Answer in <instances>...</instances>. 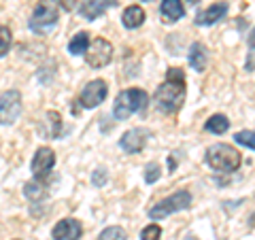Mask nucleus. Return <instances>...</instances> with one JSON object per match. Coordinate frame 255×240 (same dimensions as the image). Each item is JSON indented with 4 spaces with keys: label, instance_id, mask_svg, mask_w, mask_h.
<instances>
[{
    "label": "nucleus",
    "instance_id": "obj_8",
    "mask_svg": "<svg viewBox=\"0 0 255 240\" xmlns=\"http://www.w3.org/2000/svg\"><path fill=\"white\" fill-rule=\"evenodd\" d=\"M109 94V87H107V81H102V79H94L90 81L85 87L81 96H79V105L83 109H96L98 105H102Z\"/></svg>",
    "mask_w": 255,
    "mask_h": 240
},
{
    "label": "nucleus",
    "instance_id": "obj_17",
    "mask_svg": "<svg viewBox=\"0 0 255 240\" xmlns=\"http://www.w3.org/2000/svg\"><path fill=\"white\" fill-rule=\"evenodd\" d=\"M41 132L47 136V138H55V136H60V132H62V117L55 113V111L45 113V121L41 123Z\"/></svg>",
    "mask_w": 255,
    "mask_h": 240
},
{
    "label": "nucleus",
    "instance_id": "obj_15",
    "mask_svg": "<svg viewBox=\"0 0 255 240\" xmlns=\"http://www.w3.org/2000/svg\"><path fill=\"white\" fill-rule=\"evenodd\" d=\"M159 13H162V19L166 23H172V21H179L185 15V9H183L181 0H162Z\"/></svg>",
    "mask_w": 255,
    "mask_h": 240
},
{
    "label": "nucleus",
    "instance_id": "obj_11",
    "mask_svg": "<svg viewBox=\"0 0 255 240\" xmlns=\"http://www.w3.org/2000/svg\"><path fill=\"white\" fill-rule=\"evenodd\" d=\"M117 0H81L79 4V15L87 21L98 19L100 15H105L111 6H115Z\"/></svg>",
    "mask_w": 255,
    "mask_h": 240
},
{
    "label": "nucleus",
    "instance_id": "obj_22",
    "mask_svg": "<svg viewBox=\"0 0 255 240\" xmlns=\"http://www.w3.org/2000/svg\"><path fill=\"white\" fill-rule=\"evenodd\" d=\"M234 140L238 142V145L249 147V149L255 151V132L253 130H241V132H236L234 134Z\"/></svg>",
    "mask_w": 255,
    "mask_h": 240
},
{
    "label": "nucleus",
    "instance_id": "obj_16",
    "mask_svg": "<svg viewBox=\"0 0 255 240\" xmlns=\"http://www.w3.org/2000/svg\"><path fill=\"white\" fill-rule=\"evenodd\" d=\"M122 21L128 30H134V28H140L142 23H145V11H142V6L138 4H132L128 6L122 15Z\"/></svg>",
    "mask_w": 255,
    "mask_h": 240
},
{
    "label": "nucleus",
    "instance_id": "obj_19",
    "mask_svg": "<svg viewBox=\"0 0 255 240\" xmlns=\"http://www.w3.org/2000/svg\"><path fill=\"white\" fill-rule=\"evenodd\" d=\"M90 34L87 32H79V34L73 36V41L68 43V51L73 55H85L87 49H90Z\"/></svg>",
    "mask_w": 255,
    "mask_h": 240
},
{
    "label": "nucleus",
    "instance_id": "obj_3",
    "mask_svg": "<svg viewBox=\"0 0 255 240\" xmlns=\"http://www.w3.org/2000/svg\"><path fill=\"white\" fill-rule=\"evenodd\" d=\"M149 102V96L145 90H138V87H130V90H124L122 94L115 98L113 105V115L115 119H128L130 115L138 113V111H145Z\"/></svg>",
    "mask_w": 255,
    "mask_h": 240
},
{
    "label": "nucleus",
    "instance_id": "obj_26",
    "mask_svg": "<svg viewBox=\"0 0 255 240\" xmlns=\"http://www.w3.org/2000/svg\"><path fill=\"white\" fill-rule=\"evenodd\" d=\"M107 179H109V174H107L105 168H98V170H96V172L92 174V183H94L96 187H105Z\"/></svg>",
    "mask_w": 255,
    "mask_h": 240
},
{
    "label": "nucleus",
    "instance_id": "obj_28",
    "mask_svg": "<svg viewBox=\"0 0 255 240\" xmlns=\"http://www.w3.org/2000/svg\"><path fill=\"white\" fill-rule=\"evenodd\" d=\"M247 43H249V47H251V49H255V28L251 30V34H249V41H247Z\"/></svg>",
    "mask_w": 255,
    "mask_h": 240
},
{
    "label": "nucleus",
    "instance_id": "obj_1",
    "mask_svg": "<svg viewBox=\"0 0 255 240\" xmlns=\"http://www.w3.org/2000/svg\"><path fill=\"white\" fill-rule=\"evenodd\" d=\"M185 102V73L181 68L166 70L164 83L155 90V105L166 115H172Z\"/></svg>",
    "mask_w": 255,
    "mask_h": 240
},
{
    "label": "nucleus",
    "instance_id": "obj_18",
    "mask_svg": "<svg viewBox=\"0 0 255 240\" xmlns=\"http://www.w3.org/2000/svg\"><path fill=\"white\" fill-rule=\"evenodd\" d=\"M23 196H26L30 202H41V200H45V196H47V189L41 181L34 179V181H28L26 185H23Z\"/></svg>",
    "mask_w": 255,
    "mask_h": 240
},
{
    "label": "nucleus",
    "instance_id": "obj_24",
    "mask_svg": "<svg viewBox=\"0 0 255 240\" xmlns=\"http://www.w3.org/2000/svg\"><path fill=\"white\" fill-rule=\"evenodd\" d=\"M159 177H162V166L157 162H151L145 166V183H155Z\"/></svg>",
    "mask_w": 255,
    "mask_h": 240
},
{
    "label": "nucleus",
    "instance_id": "obj_4",
    "mask_svg": "<svg viewBox=\"0 0 255 240\" xmlns=\"http://www.w3.org/2000/svg\"><path fill=\"white\" fill-rule=\"evenodd\" d=\"M191 206V194L187 189H181V191H174L172 196L164 198L162 202H157L153 209H149V219L159 221L164 217H168L172 213H179V211H187Z\"/></svg>",
    "mask_w": 255,
    "mask_h": 240
},
{
    "label": "nucleus",
    "instance_id": "obj_13",
    "mask_svg": "<svg viewBox=\"0 0 255 240\" xmlns=\"http://www.w3.org/2000/svg\"><path fill=\"white\" fill-rule=\"evenodd\" d=\"M226 13H228L226 2H213L209 9H204L196 15V23L198 26H213V23H217L219 19L226 17Z\"/></svg>",
    "mask_w": 255,
    "mask_h": 240
},
{
    "label": "nucleus",
    "instance_id": "obj_21",
    "mask_svg": "<svg viewBox=\"0 0 255 240\" xmlns=\"http://www.w3.org/2000/svg\"><path fill=\"white\" fill-rule=\"evenodd\" d=\"M98 240H128V232L119 226H111V228L100 232Z\"/></svg>",
    "mask_w": 255,
    "mask_h": 240
},
{
    "label": "nucleus",
    "instance_id": "obj_14",
    "mask_svg": "<svg viewBox=\"0 0 255 240\" xmlns=\"http://www.w3.org/2000/svg\"><path fill=\"white\" fill-rule=\"evenodd\" d=\"M189 64L196 73H204L206 64H209V51L202 43H194L189 47Z\"/></svg>",
    "mask_w": 255,
    "mask_h": 240
},
{
    "label": "nucleus",
    "instance_id": "obj_23",
    "mask_svg": "<svg viewBox=\"0 0 255 240\" xmlns=\"http://www.w3.org/2000/svg\"><path fill=\"white\" fill-rule=\"evenodd\" d=\"M11 43H13V34H11V30L6 28V26H0V58L9 53Z\"/></svg>",
    "mask_w": 255,
    "mask_h": 240
},
{
    "label": "nucleus",
    "instance_id": "obj_12",
    "mask_svg": "<svg viewBox=\"0 0 255 240\" xmlns=\"http://www.w3.org/2000/svg\"><path fill=\"white\" fill-rule=\"evenodd\" d=\"M81 234H83V228L77 219H62L51 230L53 240H79Z\"/></svg>",
    "mask_w": 255,
    "mask_h": 240
},
{
    "label": "nucleus",
    "instance_id": "obj_29",
    "mask_svg": "<svg viewBox=\"0 0 255 240\" xmlns=\"http://www.w3.org/2000/svg\"><path fill=\"white\" fill-rule=\"evenodd\" d=\"M185 240H198V238H196V236H187Z\"/></svg>",
    "mask_w": 255,
    "mask_h": 240
},
{
    "label": "nucleus",
    "instance_id": "obj_7",
    "mask_svg": "<svg viewBox=\"0 0 255 240\" xmlns=\"http://www.w3.org/2000/svg\"><path fill=\"white\" fill-rule=\"evenodd\" d=\"M85 60L92 68H105L113 60V45L107 38H94L90 43V49L85 53Z\"/></svg>",
    "mask_w": 255,
    "mask_h": 240
},
{
    "label": "nucleus",
    "instance_id": "obj_27",
    "mask_svg": "<svg viewBox=\"0 0 255 240\" xmlns=\"http://www.w3.org/2000/svg\"><path fill=\"white\" fill-rule=\"evenodd\" d=\"M77 2H79V0H58V4L62 6L64 11H75L77 9Z\"/></svg>",
    "mask_w": 255,
    "mask_h": 240
},
{
    "label": "nucleus",
    "instance_id": "obj_5",
    "mask_svg": "<svg viewBox=\"0 0 255 240\" xmlns=\"http://www.w3.org/2000/svg\"><path fill=\"white\" fill-rule=\"evenodd\" d=\"M21 94L17 90H9L0 96V123L11 125L15 123V119L21 115Z\"/></svg>",
    "mask_w": 255,
    "mask_h": 240
},
{
    "label": "nucleus",
    "instance_id": "obj_10",
    "mask_svg": "<svg viewBox=\"0 0 255 240\" xmlns=\"http://www.w3.org/2000/svg\"><path fill=\"white\" fill-rule=\"evenodd\" d=\"M55 164V153H53V149L49 147H41L34 153V157H32V164H30V170L32 174H34L36 179H41V177H47V174L51 172V168Z\"/></svg>",
    "mask_w": 255,
    "mask_h": 240
},
{
    "label": "nucleus",
    "instance_id": "obj_25",
    "mask_svg": "<svg viewBox=\"0 0 255 240\" xmlns=\"http://www.w3.org/2000/svg\"><path fill=\"white\" fill-rule=\"evenodd\" d=\"M159 238H162V228L157 223H151V226H147L140 232V240H159Z\"/></svg>",
    "mask_w": 255,
    "mask_h": 240
},
{
    "label": "nucleus",
    "instance_id": "obj_9",
    "mask_svg": "<svg viewBox=\"0 0 255 240\" xmlns=\"http://www.w3.org/2000/svg\"><path fill=\"white\" fill-rule=\"evenodd\" d=\"M149 136H151V132L145 130V127H132V130H128L122 138H119V147H122L126 153H140L149 142Z\"/></svg>",
    "mask_w": 255,
    "mask_h": 240
},
{
    "label": "nucleus",
    "instance_id": "obj_2",
    "mask_svg": "<svg viewBox=\"0 0 255 240\" xmlns=\"http://www.w3.org/2000/svg\"><path fill=\"white\" fill-rule=\"evenodd\" d=\"M241 153L234 147L223 145V142H217V145L206 149V164L217 172H234L241 168Z\"/></svg>",
    "mask_w": 255,
    "mask_h": 240
},
{
    "label": "nucleus",
    "instance_id": "obj_6",
    "mask_svg": "<svg viewBox=\"0 0 255 240\" xmlns=\"http://www.w3.org/2000/svg\"><path fill=\"white\" fill-rule=\"evenodd\" d=\"M55 21H58V9H55L53 4H49V2H38L34 13L30 15L28 26H30V30H34V32H45V30L53 28Z\"/></svg>",
    "mask_w": 255,
    "mask_h": 240
},
{
    "label": "nucleus",
    "instance_id": "obj_20",
    "mask_svg": "<svg viewBox=\"0 0 255 240\" xmlns=\"http://www.w3.org/2000/svg\"><path fill=\"white\" fill-rule=\"evenodd\" d=\"M204 127L213 134H226L230 127V119L226 115H213V117H209V121H206Z\"/></svg>",
    "mask_w": 255,
    "mask_h": 240
},
{
    "label": "nucleus",
    "instance_id": "obj_30",
    "mask_svg": "<svg viewBox=\"0 0 255 240\" xmlns=\"http://www.w3.org/2000/svg\"><path fill=\"white\" fill-rule=\"evenodd\" d=\"M187 2H191V4H196V2H198V0H187Z\"/></svg>",
    "mask_w": 255,
    "mask_h": 240
},
{
    "label": "nucleus",
    "instance_id": "obj_31",
    "mask_svg": "<svg viewBox=\"0 0 255 240\" xmlns=\"http://www.w3.org/2000/svg\"><path fill=\"white\" fill-rule=\"evenodd\" d=\"M142 2H151V0H142Z\"/></svg>",
    "mask_w": 255,
    "mask_h": 240
}]
</instances>
